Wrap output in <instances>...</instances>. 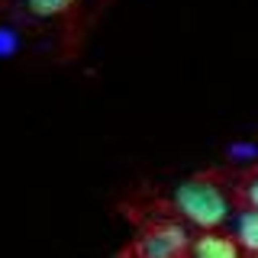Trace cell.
Returning <instances> with one entry per match:
<instances>
[{"instance_id": "cell-1", "label": "cell", "mask_w": 258, "mask_h": 258, "mask_svg": "<svg viewBox=\"0 0 258 258\" xmlns=\"http://www.w3.org/2000/svg\"><path fill=\"white\" fill-rule=\"evenodd\" d=\"M174 210L200 229H220L229 220V197L213 177H187L171 194Z\"/></svg>"}, {"instance_id": "cell-2", "label": "cell", "mask_w": 258, "mask_h": 258, "mask_svg": "<svg viewBox=\"0 0 258 258\" xmlns=\"http://www.w3.org/2000/svg\"><path fill=\"white\" fill-rule=\"evenodd\" d=\"M187 245H190V232L181 223H158L139 236L133 255L136 258H184Z\"/></svg>"}, {"instance_id": "cell-3", "label": "cell", "mask_w": 258, "mask_h": 258, "mask_svg": "<svg viewBox=\"0 0 258 258\" xmlns=\"http://www.w3.org/2000/svg\"><path fill=\"white\" fill-rule=\"evenodd\" d=\"M187 255L190 258H242V248L236 245V239L223 236L220 229H204L197 239H190Z\"/></svg>"}, {"instance_id": "cell-4", "label": "cell", "mask_w": 258, "mask_h": 258, "mask_svg": "<svg viewBox=\"0 0 258 258\" xmlns=\"http://www.w3.org/2000/svg\"><path fill=\"white\" fill-rule=\"evenodd\" d=\"M229 229H232V239H236L239 248H245V252H258V210L245 207V210H236V213H229Z\"/></svg>"}, {"instance_id": "cell-5", "label": "cell", "mask_w": 258, "mask_h": 258, "mask_svg": "<svg viewBox=\"0 0 258 258\" xmlns=\"http://www.w3.org/2000/svg\"><path fill=\"white\" fill-rule=\"evenodd\" d=\"M78 0H29V10L36 16H58L64 10H71Z\"/></svg>"}, {"instance_id": "cell-6", "label": "cell", "mask_w": 258, "mask_h": 258, "mask_svg": "<svg viewBox=\"0 0 258 258\" xmlns=\"http://www.w3.org/2000/svg\"><path fill=\"white\" fill-rule=\"evenodd\" d=\"M226 155L232 161H258V142H232L226 145Z\"/></svg>"}, {"instance_id": "cell-7", "label": "cell", "mask_w": 258, "mask_h": 258, "mask_svg": "<svg viewBox=\"0 0 258 258\" xmlns=\"http://www.w3.org/2000/svg\"><path fill=\"white\" fill-rule=\"evenodd\" d=\"M20 52V36L10 26H0V58H13Z\"/></svg>"}, {"instance_id": "cell-8", "label": "cell", "mask_w": 258, "mask_h": 258, "mask_svg": "<svg viewBox=\"0 0 258 258\" xmlns=\"http://www.w3.org/2000/svg\"><path fill=\"white\" fill-rule=\"evenodd\" d=\"M242 197H245V204L252 207V210H258V171L245 181V187H242Z\"/></svg>"}, {"instance_id": "cell-9", "label": "cell", "mask_w": 258, "mask_h": 258, "mask_svg": "<svg viewBox=\"0 0 258 258\" xmlns=\"http://www.w3.org/2000/svg\"><path fill=\"white\" fill-rule=\"evenodd\" d=\"M252 258H258V252H255V255H252Z\"/></svg>"}]
</instances>
